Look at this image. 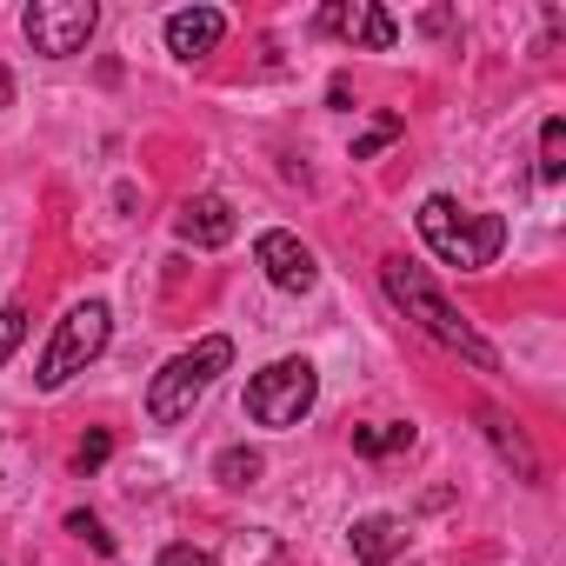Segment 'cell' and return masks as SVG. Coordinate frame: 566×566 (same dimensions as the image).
I'll use <instances>...</instances> for the list:
<instances>
[{
	"label": "cell",
	"instance_id": "obj_1",
	"mask_svg": "<svg viewBox=\"0 0 566 566\" xmlns=\"http://www.w3.org/2000/svg\"><path fill=\"white\" fill-rule=\"evenodd\" d=\"M380 287H387V301H394L407 321H420V334H433L440 347L467 354V360H473V367H486V374L500 367V354L467 327V314L433 287V273H427V266H413V260H400V253H394V260H380Z\"/></svg>",
	"mask_w": 566,
	"mask_h": 566
},
{
	"label": "cell",
	"instance_id": "obj_2",
	"mask_svg": "<svg viewBox=\"0 0 566 566\" xmlns=\"http://www.w3.org/2000/svg\"><path fill=\"white\" fill-rule=\"evenodd\" d=\"M420 240L447 260V266H493L506 247V220L500 213H467L447 193L420 200Z\"/></svg>",
	"mask_w": 566,
	"mask_h": 566
},
{
	"label": "cell",
	"instance_id": "obj_3",
	"mask_svg": "<svg viewBox=\"0 0 566 566\" xmlns=\"http://www.w3.org/2000/svg\"><path fill=\"white\" fill-rule=\"evenodd\" d=\"M227 367H233V340H227V334H207L200 347L174 354V360L154 374V387H147V420H154V427L187 420V413H193V400H200Z\"/></svg>",
	"mask_w": 566,
	"mask_h": 566
},
{
	"label": "cell",
	"instance_id": "obj_4",
	"mask_svg": "<svg viewBox=\"0 0 566 566\" xmlns=\"http://www.w3.org/2000/svg\"><path fill=\"white\" fill-rule=\"evenodd\" d=\"M107 334H114V314H107V301H81L61 327H54V340H48V354H41V367H34V380L48 387V394H61L74 374H87L101 354H107Z\"/></svg>",
	"mask_w": 566,
	"mask_h": 566
},
{
	"label": "cell",
	"instance_id": "obj_5",
	"mask_svg": "<svg viewBox=\"0 0 566 566\" xmlns=\"http://www.w3.org/2000/svg\"><path fill=\"white\" fill-rule=\"evenodd\" d=\"M314 394H321L314 360H301V354H294V360H273V367H260V374L247 380V420H253V427H273V433H287V427L307 420Z\"/></svg>",
	"mask_w": 566,
	"mask_h": 566
},
{
	"label": "cell",
	"instance_id": "obj_6",
	"mask_svg": "<svg viewBox=\"0 0 566 566\" xmlns=\"http://www.w3.org/2000/svg\"><path fill=\"white\" fill-rule=\"evenodd\" d=\"M21 28H28L34 54H48V61H67V54H81V48L94 41V28H101V8H94V0H34V8L21 14Z\"/></svg>",
	"mask_w": 566,
	"mask_h": 566
},
{
	"label": "cell",
	"instance_id": "obj_7",
	"mask_svg": "<svg viewBox=\"0 0 566 566\" xmlns=\"http://www.w3.org/2000/svg\"><path fill=\"white\" fill-rule=\"evenodd\" d=\"M253 260H260V273L273 280L280 294H314V280H321V260H314L287 227H266V233L253 240Z\"/></svg>",
	"mask_w": 566,
	"mask_h": 566
},
{
	"label": "cell",
	"instance_id": "obj_8",
	"mask_svg": "<svg viewBox=\"0 0 566 566\" xmlns=\"http://www.w3.org/2000/svg\"><path fill=\"white\" fill-rule=\"evenodd\" d=\"M321 34H340V41L374 48V54H387V48L400 41L394 14H387V8H374V0H334V8H321Z\"/></svg>",
	"mask_w": 566,
	"mask_h": 566
},
{
	"label": "cell",
	"instance_id": "obj_9",
	"mask_svg": "<svg viewBox=\"0 0 566 566\" xmlns=\"http://www.w3.org/2000/svg\"><path fill=\"white\" fill-rule=\"evenodd\" d=\"M180 240L187 247H227L233 233H240V213H233V200L227 193H193L187 207H180Z\"/></svg>",
	"mask_w": 566,
	"mask_h": 566
},
{
	"label": "cell",
	"instance_id": "obj_10",
	"mask_svg": "<svg viewBox=\"0 0 566 566\" xmlns=\"http://www.w3.org/2000/svg\"><path fill=\"white\" fill-rule=\"evenodd\" d=\"M220 34H227V14H220V8H187V14H174V21H167V48H174L180 61L213 54V48H220Z\"/></svg>",
	"mask_w": 566,
	"mask_h": 566
},
{
	"label": "cell",
	"instance_id": "obj_11",
	"mask_svg": "<svg viewBox=\"0 0 566 566\" xmlns=\"http://www.w3.org/2000/svg\"><path fill=\"white\" fill-rule=\"evenodd\" d=\"M400 553H407V526H400L394 513L354 520V559H360V566H387V559H400Z\"/></svg>",
	"mask_w": 566,
	"mask_h": 566
},
{
	"label": "cell",
	"instance_id": "obj_12",
	"mask_svg": "<svg viewBox=\"0 0 566 566\" xmlns=\"http://www.w3.org/2000/svg\"><path fill=\"white\" fill-rule=\"evenodd\" d=\"M480 420H486V440H493V447H500V453H506V460L520 467V480H539V460H533V447H526V433H520V427H513L506 413H493V407H486Z\"/></svg>",
	"mask_w": 566,
	"mask_h": 566
},
{
	"label": "cell",
	"instance_id": "obj_13",
	"mask_svg": "<svg viewBox=\"0 0 566 566\" xmlns=\"http://www.w3.org/2000/svg\"><path fill=\"white\" fill-rule=\"evenodd\" d=\"M407 447H413V427H400V420L354 427V453H367V460H387V453H407Z\"/></svg>",
	"mask_w": 566,
	"mask_h": 566
},
{
	"label": "cell",
	"instance_id": "obj_14",
	"mask_svg": "<svg viewBox=\"0 0 566 566\" xmlns=\"http://www.w3.org/2000/svg\"><path fill=\"white\" fill-rule=\"evenodd\" d=\"M273 553H280V539L253 526V533H233V539H227V553H220L213 566H266Z\"/></svg>",
	"mask_w": 566,
	"mask_h": 566
},
{
	"label": "cell",
	"instance_id": "obj_15",
	"mask_svg": "<svg viewBox=\"0 0 566 566\" xmlns=\"http://www.w3.org/2000/svg\"><path fill=\"white\" fill-rule=\"evenodd\" d=\"M559 174H566V120L553 114L539 127V180H559Z\"/></svg>",
	"mask_w": 566,
	"mask_h": 566
},
{
	"label": "cell",
	"instance_id": "obj_16",
	"mask_svg": "<svg viewBox=\"0 0 566 566\" xmlns=\"http://www.w3.org/2000/svg\"><path fill=\"white\" fill-rule=\"evenodd\" d=\"M213 473H220L227 486H253V480H260V453H247V447H227V453L213 460Z\"/></svg>",
	"mask_w": 566,
	"mask_h": 566
},
{
	"label": "cell",
	"instance_id": "obj_17",
	"mask_svg": "<svg viewBox=\"0 0 566 566\" xmlns=\"http://www.w3.org/2000/svg\"><path fill=\"white\" fill-rule=\"evenodd\" d=\"M387 140H400V114H380V120H374V127H367V134L354 140V160H374V154H380Z\"/></svg>",
	"mask_w": 566,
	"mask_h": 566
},
{
	"label": "cell",
	"instance_id": "obj_18",
	"mask_svg": "<svg viewBox=\"0 0 566 566\" xmlns=\"http://www.w3.org/2000/svg\"><path fill=\"white\" fill-rule=\"evenodd\" d=\"M21 340H28V307H0V367L14 360Z\"/></svg>",
	"mask_w": 566,
	"mask_h": 566
},
{
	"label": "cell",
	"instance_id": "obj_19",
	"mask_svg": "<svg viewBox=\"0 0 566 566\" xmlns=\"http://www.w3.org/2000/svg\"><path fill=\"white\" fill-rule=\"evenodd\" d=\"M107 453H114V433H87V440L74 447V467L94 473V467H107Z\"/></svg>",
	"mask_w": 566,
	"mask_h": 566
},
{
	"label": "cell",
	"instance_id": "obj_20",
	"mask_svg": "<svg viewBox=\"0 0 566 566\" xmlns=\"http://www.w3.org/2000/svg\"><path fill=\"white\" fill-rule=\"evenodd\" d=\"M67 533H81V539H87L94 553H114V533H107V526H101L94 513H67Z\"/></svg>",
	"mask_w": 566,
	"mask_h": 566
},
{
	"label": "cell",
	"instance_id": "obj_21",
	"mask_svg": "<svg viewBox=\"0 0 566 566\" xmlns=\"http://www.w3.org/2000/svg\"><path fill=\"white\" fill-rule=\"evenodd\" d=\"M160 566H213V553H200V546L174 539V546H160Z\"/></svg>",
	"mask_w": 566,
	"mask_h": 566
},
{
	"label": "cell",
	"instance_id": "obj_22",
	"mask_svg": "<svg viewBox=\"0 0 566 566\" xmlns=\"http://www.w3.org/2000/svg\"><path fill=\"white\" fill-rule=\"evenodd\" d=\"M0 107H14V74L0 67Z\"/></svg>",
	"mask_w": 566,
	"mask_h": 566
}]
</instances>
